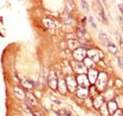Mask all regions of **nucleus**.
Returning <instances> with one entry per match:
<instances>
[{"label": "nucleus", "mask_w": 123, "mask_h": 116, "mask_svg": "<svg viewBox=\"0 0 123 116\" xmlns=\"http://www.w3.org/2000/svg\"><path fill=\"white\" fill-rule=\"evenodd\" d=\"M99 14H100V16H101V18L106 22L107 21V19H106V17H105V14H104V13H103V11H100L99 12Z\"/></svg>", "instance_id": "nucleus-21"}, {"label": "nucleus", "mask_w": 123, "mask_h": 116, "mask_svg": "<svg viewBox=\"0 0 123 116\" xmlns=\"http://www.w3.org/2000/svg\"><path fill=\"white\" fill-rule=\"evenodd\" d=\"M14 92H15L16 96L20 99H24L25 98V93L22 89H20L19 87H14Z\"/></svg>", "instance_id": "nucleus-11"}, {"label": "nucleus", "mask_w": 123, "mask_h": 116, "mask_svg": "<svg viewBox=\"0 0 123 116\" xmlns=\"http://www.w3.org/2000/svg\"><path fill=\"white\" fill-rule=\"evenodd\" d=\"M49 86L52 87L53 89H55L57 86H58V82H57V79H56V76H55V74L54 72H51L49 73Z\"/></svg>", "instance_id": "nucleus-4"}, {"label": "nucleus", "mask_w": 123, "mask_h": 116, "mask_svg": "<svg viewBox=\"0 0 123 116\" xmlns=\"http://www.w3.org/2000/svg\"><path fill=\"white\" fill-rule=\"evenodd\" d=\"M118 8H119V10L121 11V13H122V14H123V6L120 4V5H118Z\"/></svg>", "instance_id": "nucleus-26"}, {"label": "nucleus", "mask_w": 123, "mask_h": 116, "mask_svg": "<svg viewBox=\"0 0 123 116\" xmlns=\"http://www.w3.org/2000/svg\"><path fill=\"white\" fill-rule=\"evenodd\" d=\"M114 116H122V112H121V110H120V109H117V110L116 111V113H115V115Z\"/></svg>", "instance_id": "nucleus-23"}, {"label": "nucleus", "mask_w": 123, "mask_h": 116, "mask_svg": "<svg viewBox=\"0 0 123 116\" xmlns=\"http://www.w3.org/2000/svg\"><path fill=\"white\" fill-rule=\"evenodd\" d=\"M51 99H52L53 101L55 102V103H57L58 105H60V104H61V102H60V100H58V99H57V98H55L54 96H51Z\"/></svg>", "instance_id": "nucleus-24"}, {"label": "nucleus", "mask_w": 123, "mask_h": 116, "mask_svg": "<svg viewBox=\"0 0 123 116\" xmlns=\"http://www.w3.org/2000/svg\"><path fill=\"white\" fill-rule=\"evenodd\" d=\"M78 46H79V43H78L77 41H75V40L69 41V47H70L71 49H75V48H77Z\"/></svg>", "instance_id": "nucleus-17"}, {"label": "nucleus", "mask_w": 123, "mask_h": 116, "mask_svg": "<svg viewBox=\"0 0 123 116\" xmlns=\"http://www.w3.org/2000/svg\"><path fill=\"white\" fill-rule=\"evenodd\" d=\"M106 81H107V76H106V74L101 72L99 74V76H98V81L96 82V83H97V87H98V89H103V87H105V85H106Z\"/></svg>", "instance_id": "nucleus-1"}, {"label": "nucleus", "mask_w": 123, "mask_h": 116, "mask_svg": "<svg viewBox=\"0 0 123 116\" xmlns=\"http://www.w3.org/2000/svg\"><path fill=\"white\" fill-rule=\"evenodd\" d=\"M87 93H88V91H87V89L85 87H80L78 90V95L80 97H86L87 96Z\"/></svg>", "instance_id": "nucleus-12"}, {"label": "nucleus", "mask_w": 123, "mask_h": 116, "mask_svg": "<svg viewBox=\"0 0 123 116\" xmlns=\"http://www.w3.org/2000/svg\"><path fill=\"white\" fill-rule=\"evenodd\" d=\"M85 33V30L83 28H80V29H79V36L80 37V36H83V34Z\"/></svg>", "instance_id": "nucleus-19"}, {"label": "nucleus", "mask_w": 123, "mask_h": 116, "mask_svg": "<svg viewBox=\"0 0 123 116\" xmlns=\"http://www.w3.org/2000/svg\"><path fill=\"white\" fill-rule=\"evenodd\" d=\"M85 54H86V51L83 49H77L74 51V57L77 60H82L85 56Z\"/></svg>", "instance_id": "nucleus-3"}, {"label": "nucleus", "mask_w": 123, "mask_h": 116, "mask_svg": "<svg viewBox=\"0 0 123 116\" xmlns=\"http://www.w3.org/2000/svg\"><path fill=\"white\" fill-rule=\"evenodd\" d=\"M89 22H90V23L92 24V26H93V27H94V28H96V27H97V25H96V24L94 23V21H93V18H92V17H91V16L89 17Z\"/></svg>", "instance_id": "nucleus-25"}, {"label": "nucleus", "mask_w": 123, "mask_h": 116, "mask_svg": "<svg viewBox=\"0 0 123 116\" xmlns=\"http://www.w3.org/2000/svg\"><path fill=\"white\" fill-rule=\"evenodd\" d=\"M108 49L110 50V51H111L112 53H116V52H117V48H116L113 44H111V43H109V45H108Z\"/></svg>", "instance_id": "nucleus-16"}, {"label": "nucleus", "mask_w": 123, "mask_h": 116, "mask_svg": "<svg viewBox=\"0 0 123 116\" xmlns=\"http://www.w3.org/2000/svg\"><path fill=\"white\" fill-rule=\"evenodd\" d=\"M97 77H98V72L95 70H90L88 72V80L91 83L97 82Z\"/></svg>", "instance_id": "nucleus-6"}, {"label": "nucleus", "mask_w": 123, "mask_h": 116, "mask_svg": "<svg viewBox=\"0 0 123 116\" xmlns=\"http://www.w3.org/2000/svg\"><path fill=\"white\" fill-rule=\"evenodd\" d=\"M119 40H120V46H121V49H122V51H123V40L121 39V37L119 38Z\"/></svg>", "instance_id": "nucleus-27"}, {"label": "nucleus", "mask_w": 123, "mask_h": 116, "mask_svg": "<svg viewBox=\"0 0 123 116\" xmlns=\"http://www.w3.org/2000/svg\"><path fill=\"white\" fill-rule=\"evenodd\" d=\"M58 87H59V89H60V91H61L62 93L65 92V90H66V83H65V81L64 80H61L58 83Z\"/></svg>", "instance_id": "nucleus-9"}, {"label": "nucleus", "mask_w": 123, "mask_h": 116, "mask_svg": "<svg viewBox=\"0 0 123 116\" xmlns=\"http://www.w3.org/2000/svg\"><path fill=\"white\" fill-rule=\"evenodd\" d=\"M99 38H100V40H101V42L104 44V45H106V46H108L109 45V40H108V37H107V35L104 33V32H100L99 33Z\"/></svg>", "instance_id": "nucleus-10"}, {"label": "nucleus", "mask_w": 123, "mask_h": 116, "mask_svg": "<svg viewBox=\"0 0 123 116\" xmlns=\"http://www.w3.org/2000/svg\"><path fill=\"white\" fill-rule=\"evenodd\" d=\"M23 84H24L25 87H28V88H31L32 86H33V84L31 83V81H25V82H23Z\"/></svg>", "instance_id": "nucleus-18"}, {"label": "nucleus", "mask_w": 123, "mask_h": 116, "mask_svg": "<svg viewBox=\"0 0 123 116\" xmlns=\"http://www.w3.org/2000/svg\"><path fill=\"white\" fill-rule=\"evenodd\" d=\"M81 4H82V8L85 9L86 11H88V5H87V3L85 1H81Z\"/></svg>", "instance_id": "nucleus-20"}, {"label": "nucleus", "mask_w": 123, "mask_h": 116, "mask_svg": "<svg viewBox=\"0 0 123 116\" xmlns=\"http://www.w3.org/2000/svg\"><path fill=\"white\" fill-rule=\"evenodd\" d=\"M117 61H118V64H119L120 68H121V69H123V60L120 57H118V58H117Z\"/></svg>", "instance_id": "nucleus-22"}, {"label": "nucleus", "mask_w": 123, "mask_h": 116, "mask_svg": "<svg viewBox=\"0 0 123 116\" xmlns=\"http://www.w3.org/2000/svg\"><path fill=\"white\" fill-rule=\"evenodd\" d=\"M78 83H79V85L81 87H87L89 86V84H90V82L88 80V77H86V75H84V74L79 75V77H78Z\"/></svg>", "instance_id": "nucleus-2"}, {"label": "nucleus", "mask_w": 123, "mask_h": 116, "mask_svg": "<svg viewBox=\"0 0 123 116\" xmlns=\"http://www.w3.org/2000/svg\"><path fill=\"white\" fill-rule=\"evenodd\" d=\"M27 97H28V102H29V104H31L32 106H36V100H35V98L33 97V95H32L31 93H28V94H27Z\"/></svg>", "instance_id": "nucleus-13"}, {"label": "nucleus", "mask_w": 123, "mask_h": 116, "mask_svg": "<svg viewBox=\"0 0 123 116\" xmlns=\"http://www.w3.org/2000/svg\"><path fill=\"white\" fill-rule=\"evenodd\" d=\"M87 54H88V56H89V58L91 60H93V61H98V53H97L96 51L92 50V51H88Z\"/></svg>", "instance_id": "nucleus-8"}, {"label": "nucleus", "mask_w": 123, "mask_h": 116, "mask_svg": "<svg viewBox=\"0 0 123 116\" xmlns=\"http://www.w3.org/2000/svg\"><path fill=\"white\" fill-rule=\"evenodd\" d=\"M66 84L68 85V87H70L71 90H74L76 88L77 86V82L75 81V79L72 77V76H68L67 79H66Z\"/></svg>", "instance_id": "nucleus-5"}, {"label": "nucleus", "mask_w": 123, "mask_h": 116, "mask_svg": "<svg viewBox=\"0 0 123 116\" xmlns=\"http://www.w3.org/2000/svg\"><path fill=\"white\" fill-rule=\"evenodd\" d=\"M37 116H41V115H40V114H37Z\"/></svg>", "instance_id": "nucleus-28"}, {"label": "nucleus", "mask_w": 123, "mask_h": 116, "mask_svg": "<svg viewBox=\"0 0 123 116\" xmlns=\"http://www.w3.org/2000/svg\"><path fill=\"white\" fill-rule=\"evenodd\" d=\"M108 108H109V112H110V113H114L115 111L117 110V104H116L114 101L109 102Z\"/></svg>", "instance_id": "nucleus-7"}, {"label": "nucleus", "mask_w": 123, "mask_h": 116, "mask_svg": "<svg viewBox=\"0 0 123 116\" xmlns=\"http://www.w3.org/2000/svg\"><path fill=\"white\" fill-rule=\"evenodd\" d=\"M44 23H45V25H46V27L49 28V29H53L54 28V23L51 20H49V19H45Z\"/></svg>", "instance_id": "nucleus-14"}, {"label": "nucleus", "mask_w": 123, "mask_h": 116, "mask_svg": "<svg viewBox=\"0 0 123 116\" xmlns=\"http://www.w3.org/2000/svg\"><path fill=\"white\" fill-rule=\"evenodd\" d=\"M93 64H94V61H93V60H91L89 57L85 59V65H86L88 68H92Z\"/></svg>", "instance_id": "nucleus-15"}]
</instances>
